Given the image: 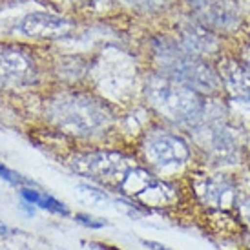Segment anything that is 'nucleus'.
Segmentation results:
<instances>
[{
	"label": "nucleus",
	"instance_id": "nucleus-1",
	"mask_svg": "<svg viewBox=\"0 0 250 250\" xmlns=\"http://www.w3.org/2000/svg\"><path fill=\"white\" fill-rule=\"evenodd\" d=\"M146 97L155 110L175 123H188L199 117L201 101L192 88L163 73L146 84Z\"/></svg>",
	"mask_w": 250,
	"mask_h": 250
},
{
	"label": "nucleus",
	"instance_id": "nucleus-2",
	"mask_svg": "<svg viewBox=\"0 0 250 250\" xmlns=\"http://www.w3.org/2000/svg\"><path fill=\"white\" fill-rule=\"evenodd\" d=\"M165 75L172 77L194 91H215L219 88V79L207 62L197 59L183 46L163 44L157 51Z\"/></svg>",
	"mask_w": 250,
	"mask_h": 250
},
{
	"label": "nucleus",
	"instance_id": "nucleus-3",
	"mask_svg": "<svg viewBox=\"0 0 250 250\" xmlns=\"http://www.w3.org/2000/svg\"><path fill=\"white\" fill-rule=\"evenodd\" d=\"M53 117L68 130L90 133L104 125L108 113L104 106H101L97 101H91L84 95H71L55 103Z\"/></svg>",
	"mask_w": 250,
	"mask_h": 250
},
{
	"label": "nucleus",
	"instance_id": "nucleus-4",
	"mask_svg": "<svg viewBox=\"0 0 250 250\" xmlns=\"http://www.w3.org/2000/svg\"><path fill=\"white\" fill-rule=\"evenodd\" d=\"M37 70L33 57L21 48L0 46V84L26 86L35 81Z\"/></svg>",
	"mask_w": 250,
	"mask_h": 250
},
{
	"label": "nucleus",
	"instance_id": "nucleus-5",
	"mask_svg": "<svg viewBox=\"0 0 250 250\" xmlns=\"http://www.w3.org/2000/svg\"><path fill=\"white\" fill-rule=\"evenodd\" d=\"M73 170L86 177H93L97 181H110V179H123V175L130 170L128 161L111 152H97L86 153L73 163Z\"/></svg>",
	"mask_w": 250,
	"mask_h": 250
},
{
	"label": "nucleus",
	"instance_id": "nucleus-6",
	"mask_svg": "<svg viewBox=\"0 0 250 250\" xmlns=\"http://www.w3.org/2000/svg\"><path fill=\"white\" fill-rule=\"evenodd\" d=\"M145 152L146 157L161 168L179 167L190 159L187 143L170 133H152L145 143Z\"/></svg>",
	"mask_w": 250,
	"mask_h": 250
},
{
	"label": "nucleus",
	"instance_id": "nucleus-7",
	"mask_svg": "<svg viewBox=\"0 0 250 250\" xmlns=\"http://www.w3.org/2000/svg\"><path fill=\"white\" fill-rule=\"evenodd\" d=\"M70 21L51 13H29L21 22V31L35 39H62L71 33Z\"/></svg>",
	"mask_w": 250,
	"mask_h": 250
},
{
	"label": "nucleus",
	"instance_id": "nucleus-8",
	"mask_svg": "<svg viewBox=\"0 0 250 250\" xmlns=\"http://www.w3.org/2000/svg\"><path fill=\"white\" fill-rule=\"evenodd\" d=\"M223 84L232 95L243 104H250V70L234 59H223L219 62Z\"/></svg>",
	"mask_w": 250,
	"mask_h": 250
},
{
	"label": "nucleus",
	"instance_id": "nucleus-9",
	"mask_svg": "<svg viewBox=\"0 0 250 250\" xmlns=\"http://www.w3.org/2000/svg\"><path fill=\"white\" fill-rule=\"evenodd\" d=\"M183 48L194 55H212L217 51V41L208 29L192 24L183 31Z\"/></svg>",
	"mask_w": 250,
	"mask_h": 250
},
{
	"label": "nucleus",
	"instance_id": "nucleus-10",
	"mask_svg": "<svg viewBox=\"0 0 250 250\" xmlns=\"http://www.w3.org/2000/svg\"><path fill=\"white\" fill-rule=\"evenodd\" d=\"M205 201L214 207H227L234 199V187L227 179H208L201 188Z\"/></svg>",
	"mask_w": 250,
	"mask_h": 250
},
{
	"label": "nucleus",
	"instance_id": "nucleus-11",
	"mask_svg": "<svg viewBox=\"0 0 250 250\" xmlns=\"http://www.w3.org/2000/svg\"><path fill=\"white\" fill-rule=\"evenodd\" d=\"M208 19L217 28L229 29L236 24L237 11L229 0H214L208 7Z\"/></svg>",
	"mask_w": 250,
	"mask_h": 250
},
{
	"label": "nucleus",
	"instance_id": "nucleus-12",
	"mask_svg": "<svg viewBox=\"0 0 250 250\" xmlns=\"http://www.w3.org/2000/svg\"><path fill=\"white\" fill-rule=\"evenodd\" d=\"M21 195L28 203H31V205H39L41 208H46V210H49V212H53V214H61V215L70 214V212H68V208L64 207L62 203L57 201L55 197H51V195L39 194L37 190H31V188H22Z\"/></svg>",
	"mask_w": 250,
	"mask_h": 250
},
{
	"label": "nucleus",
	"instance_id": "nucleus-13",
	"mask_svg": "<svg viewBox=\"0 0 250 250\" xmlns=\"http://www.w3.org/2000/svg\"><path fill=\"white\" fill-rule=\"evenodd\" d=\"M0 177L4 181H7V183H11V185H21V183H26V185H28L29 183L28 179H24V177H21L19 174L11 172V170L6 168L4 165H0Z\"/></svg>",
	"mask_w": 250,
	"mask_h": 250
},
{
	"label": "nucleus",
	"instance_id": "nucleus-14",
	"mask_svg": "<svg viewBox=\"0 0 250 250\" xmlns=\"http://www.w3.org/2000/svg\"><path fill=\"white\" fill-rule=\"evenodd\" d=\"M75 219L77 223H81V225L88 227V229H103L106 225L104 221H95V217H90V215H84V214H77Z\"/></svg>",
	"mask_w": 250,
	"mask_h": 250
},
{
	"label": "nucleus",
	"instance_id": "nucleus-15",
	"mask_svg": "<svg viewBox=\"0 0 250 250\" xmlns=\"http://www.w3.org/2000/svg\"><path fill=\"white\" fill-rule=\"evenodd\" d=\"M143 243H145L146 247H150V249H153V250H170L168 247H165V245H159V243H155V241H143Z\"/></svg>",
	"mask_w": 250,
	"mask_h": 250
},
{
	"label": "nucleus",
	"instance_id": "nucleus-16",
	"mask_svg": "<svg viewBox=\"0 0 250 250\" xmlns=\"http://www.w3.org/2000/svg\"><path fill=\"white\" fill-rule=\"evenodd\" d=\"M243 217L245 221L249 223V229H250V201L247 205H243Z\"/></svg>",
	"mask_w": 250,
	"mask_h": 250
},
{
	"label": "nucleus",
	"instance_id": "nucleus-17",
	"mask_svg": "<svg viewBox=\"0 0 250 250\" xmlns=\"http://www.w3.org/2000/svg\"><path fill=\"white\" fill-rule=\"evenodd\" d=\"M243 64L250 70V46L243 51Z\"/></svg>",
	"mask_w": 250,
	"mask_h": 250
},
{
	"label": "nucleus",
	"instance_id": "nucleus-18",
	"mask_svg": "<svg viewBox=\"0 0 250 250\" xmlns=\"http://www.w3.org/2000/svg\"><path fill=\"white\" fill-rule=\"evenodd\" d=\"M95 250H119V249H113V247H108V245H101V243H93L91 245Z\"/></svg>",
	"mask_w": 250,
	"mask_h": 250
},
{
	"label": "nucleus",
	"instance_id": "nucleus-19",
	"mask_svg": "<svg viewBox=\"0 0 250 250\" xmlns=\"http://www.w3.org/2000/svg\"><path fill=\"white\" fill-rule=\"evenodd\" d=\"M0 234H9V229H7L6 225H2V223H0Z\"/></svg>",
	"mask_w": 250,
	"mask_h": 250
},
{
	"label": "nucleus",
	"instance_id": "nucleus-20",
	"mask_svg": "<svg viewBox=\"0 0 250 250\" xmlns=\"http://www.w3.org/2000/svg\"><path fill=\"white\" fill-rule=\"evenodd\" d=\"M132 2H145V4H148V2H153V0H132Z\"/></svg>",
	"mask_w": 250,
	"mask_h": 250
}]
</instances>
